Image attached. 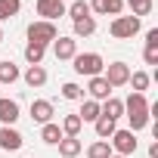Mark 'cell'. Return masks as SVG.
I'll return each mask as SVG.
<instances>
[{"instance_id": "6da1fadb", "label": "cell", "mask_w": 158, "mask_h": 158, "mask_svg": "<svg viewBox=\"0 0 158 158\" xmlns=\"http://www.w3.org/2000/svg\"><path fill=\"white\" fill-rule=\"evenodd\" d=\"M124 112H127V121H130V130H143L149 124V102L143 93H130L127 102H124Z\"/></svg>"}, {"instance_id": "7a4b0ae2", "label": "cell", "mask_w": 158, "mask_h": 158, "mask_svg": "<svg viewBox=\"0 0 158 158\" xmlns=\"http://www.w3.org/2000/svg\"><path fill=\"white\" fill-rule=\"evenodd\" d=\"M74 71L77 74H87V77H96L102 68H106V62H102V56L99 53H74Z\"/></svg>"}, {"instance_id": "3957f363", "label": "cell", "mask_w": 158, "mask_h": 158, "mask_svg": "<svg viewBox=\"0 0 158 158\" xmlns=\"http://www.w3.org/2000/svg\"><path fill=\"white\" fill-rule=\"evenodd\" d=\"M59 37V31H56V25L53 22H31L28 25V44H40V47H47L50 40H56Z\"/></svg>"}, {"instance_id": "277c9868", "label": "cell", "mask_w": 158, "mask_h": 158, "mask_svg": "<svg viewBox=\"0 0 158 158\" xmlns=\"http://www.w3.org/2000/svg\"><path fill=\"white\" fill-rule=\"evenodd\" d=\"M109 31H112L115 40H127V37H133V34L139 31V19H136V16H118V19L109 25Z\"/></svg>"}, {"instance_id": "5b68a950", "label": "cell", "mask_w": 158, "mask_h": 158, "mask_svg": "<svg viewBox=\"0 0 158 158\" xmlns=\"http://www.w3.org/2000/svg\"><path fill=\"white\" fill-rule=\"evenodd\" d=\"M109 146H115V152H118V155H124V158H127V155H133V152H136V139H133V130H115Z\"/></svg>"}, {"instance_id": "8992f818", "label": "cell", "mask_w": 158, "mask_h": 158, "mask_svg": "<svg viewBox=\"0 0 158 158\" xmlns=\"http://www.w3.org/2000/svg\"><path fill=\"white\" fill-rule=\"evenodd\" d=\"M102 77L109 81V87L115 90V87H124V84L130 81V68H127L124 62H112V65L106 68V74H102Z\"/></svg>"}, {"instance_id": "52a82bcc", "label": "cell", "mask_w": 158, "mask_h": 158, "mask_svg": "<svg viewBox=\"0 0 158 158\" xmlns=\"http://www.w3.org/2000/svg\"><path fill=\"white\" fill-rule=\"evenodd\" d=\"M37 16H44V22H53L65 16V3L62 0H37Z\"/></svg>"}, {"instance_id": "ba28073f", "label": "cell", "mask_w": 158, "mask_h": 158, "mask_svg": "<svg viewBox=\"0 0 158 158\" xmlns=\"http://www.w3.org/2000/svg\"><path fill=\"white\" fill-rule=\"evenodd\" d=\"M16 121H19V102L0 96V124L10 127V124H16Z\"/></svg>"}, {"instance_id": "9c48e42d", "label": "cell", "mask_w": 158, "mask_h": 158, "mask_svg": "<svg viewBox=\"0 0 158 158\" xmlns=\"http://www.w3.org/2000/svg\"><path fill=\"white\" fill-rule=\"evenodd\" d=\"M0 149H6V152L22 149V133L13 127H0Z\"/></svg>"}, {"instance_id": "30bf717a", "label": "cell", "mask_w": 158, "mask_h": 158, "mask_svg": "<svg viewBox=\"0 0 158 158\" xmlns=\"http://www.w3.org/2000/svg\"><path fill=\"white\" fill-rule=\"evenodd\" d=\"M31 118H34L37 124H50V118H53V102L34 99V102H31Z\"/></svg>"}, {"instance_id": "8fae6325", "label": "cell", "mask_w": 158, "mask_h": 158, "mask_svg": "<svg viewBox=\"0 0 158 158\" xmlns=\"http://www.w3.org/2000/svg\"><path fill=\"white\" fill-rule=\"evenodd\" d=\"M90 10H96L99 16H121L124 10V0H93Z\"/></svg>"}, {"instance_id": "7c38bea8", "label": "cell", "mask_w": 158, "mask_h": 158, "mask_svg": "<svg viewBox=\"0 0 158 158\" xmlns=\"http://www.w3.org/2000/svg\"><path fill=\"white\" fill-rule=\"evenodd\" d=\"M53 53H56V59H74V53H77V40H74V37H59L56 47H53Z\"/></svg>"}, {"instance_id": "4fadbf2b", "label": "cell", "mask_w": 158, "mask_h": 158, "mask_svg": "<svg viewBox=\"0 0 158 158\" xmlns=\"http://www.w3.org/2000/svg\"><path fill=\"white\" fill-rule=\"evenodd\" d=\"M87 90H90L93 99H109V96H112V87H109V81H106L102 74L90 77V87H87Z\"/></svg>"}, {"instance_id": "5bb4252c", "label": "cell", "mask_w": 158, "mask_h": 158, "mask_svg": "<svg viewBox=\"0 0 158 158\" xmlns=\"http://www.w3.org/2000/svg\"><path fill=\"white\" fill-rule=\"evenodd\" d=\"M56 146H59V155H62V158H74V155H81V139H77V136H62Z\"/></svg>"}, {"instance_id": "9a60e30c", "label": "cell", "mask_w": 158, "mask_h": 158, "mask_svg": "<svg viewBox=\"0 0 158 158\" xmlns=\"http://www.w3.org/2000/svg\"><path fill=\"white\" fill-rule=\"evenodd\" d=\"M99 115H106V118H112V121H118L121 115H124V102L121 99H106V106H99Z\"/></svg>"}, {"instance_id": "2e32d148", "label": "cell", "mask_w": 158, "mask_h": 158, "mask_svg": "<svg viewBox=\"0 0 158 158\" xmlns=\"http://www.w3.org/2000/svg\"><path fill=\"white\" fill-rule=\"evenodd\" d=\"M25 84H28V87H44V84H47V71H44L40 65H28V71H25Z\"/></svg>"}, {"instance_id": "e0dca14e", "label": "cell", "mask_w": 158, "mask_h": 158, "mask_svg": "<svg viewBox=\"0 0 158 158\" xmlns=\"http://www.w3.org/2000/svg\"><path fill=\"white\" fill-rule=\"evenodd\" d=\"M13 81H19V65L3 59L0 62V84H13Z\"/></svg>"}, {"instance_id": "ac0fdd59", "label": "cell", "mask_w": 158, "mask_h": 158, "mask_svg": "<svg viewBox=\"0 0 158 158\" xmlns=\"http://www.w3.org/2000/svg\"><path fill=\"white\" fill-rule=\"evenodd\" d=\"M81 118H77V115H65L62 118V136H77V133H81Z\"/></svg>"}, {"instance_id": "d6986e66", "label": "cell", "mask_w": 158, "mask_h": 158, "mask_svg": "<svg viewBox=\"0 0 158 158\" xmlns=\"http://www.w3.org/2000/svg\"><path fill=\"white\" fill-rule=\"evenodd\" d=\"M93 124H96V136H99V139H109V136L115 133V121H112V118H106V115H99Z\"/></svg>"}, {"instance_id": "ffe728a7", "label": "cell", "mask_w": 158, "mask_h": 158, "mask_svg": "<svg viewBox=\"0 0 158 158\" xmlns=\"http://www.w3.org/2000/svg\"><path fill=\"white\" fill-rule=\"evenodd\" d=\"M40 139H44V143H50V146H56V143L62 139V127H59V124H53V121H50V124H44Z\"/></svg>"}, {"instance_id": "44dd1931", "label": "cell", "mask_w": 158, "mask_h": 158, "mask_svg": "<svg viewBox=\"0 0 158 158\" xmlns=\"http://www.w3.org/2000/svg\"><path fill=\"white\" fill-rule=\"evenodd\" d=\"M77 118H81V121H96L99 118V102L96 99H87L81 106V112H77Z\"/></svg>"}, {"instance_id": "7402d4cb", "label": "cell", "mask_w": 158, "mask_h": 158, "mask_svg": "<svg viewBox=\"0 0 158 158\" xmlns=\"http://www.w3.org/2000/svg\"><path fill=\"white\" fill-rule=\"evenodd\" d=\"M65 13H68L74 22H81V19H87V16H90V3H84V0H74V3H71Z\"/></svg>"}, {"instance_id": "603a6c76", "label": "cell", "mask_w": 158, "mask_h": 158, "mask_svg": "<svg viewBox=\"0 0 158 158\" xmlns=\"http://www.w3.org/2000/svg\"><path fill=\"white\" fill-rule=\"evenodd\" d=\"M44 53H47V47H40V44H28V47H25V59H28V65H40V62H44Z\"/></svg>"}, {"instance_id": "cb8c5ba5", "label": "cell", "mask_w": 158, "mask_h": 158, "mask_svg": "<svg viewBox=\"0 0 158 158\" xmlns=\"http://www.w3.org/2000/svg\"><path fill=\"white\" fill-rule=\"evenodd\" d=\"M93 31H96L93 16H87V19H81V22H74V37H90Z\"/></svg>"}, {"instance_id": "d4e9b609", "label": "cell", "mask_w": 158, "mask_h": 158, "mask_svg": "<svg viewBox=\"0 0 158 158\" xmlns=\"http://www.w3.org/2000/svg\"><path fill=\"white\" fill-rule=\"evenodd\" d=\"M87 155H90V158H109V155H112V146H109V139H96V143L87 149Z\"/></svg>"}, {"instance_id": "484cf974", "label": "cell", "mask_w": 158, "mask_h": 158, "mask_svg": "<svg viewBox=\"0 0 158 158\" xmlns=\"http://www.w3.org/2000/svg\"><path fill=\"white\" fill-rule=\"evenodd\" d=\"M19 10H22L19 0H0V19H13Z\"/></svg>"}, {"instance_id": "4316f807", "label": "cell", "mask_w": 158, "mask_h": 158, "mask_svg": "<svg viewBox=\"0 0 158 158\" xmlns=\"http://www.w3.org/2000/svg\"><path fill=\"white\" fill-rule=\"evenodd\" d=\"M127 6H130L133 16L139 19V16H149V13H152V0H127Z\"/></svg>"}, {"instance_id": "83f0119b", "label": "cell", "mask_w": 158, "mask_h": 158, "mask_svg": "<svg viewBox=\"0 0 158 158\" xmlns=\"http://www.w3.org/2000/svg\"><path fill=\"white\" fill-rule=\"evenodd\" d=\"M127 84H133V90H136V93H143V90L149 87V74H146V71H133Z\"/></svg>"}, {"instance_id": "f1b7e54d", "label": "cell", "mask_w": 158, "mask_h": 158, "mask_svg": "<svg viewBox=\"0 0 158 158\" xmlns=\"http://www.w3.org/2000/svg\"><path fill=\"white\" fill-rule=\"evenodd\" d=\"M62 96L65 99H84V90L77 84H62Z\"/></svg>"}, {"instance_id": "f546056e", "label": "cell", "mask_w": 158, "mask_h": 158, "mask_svg": "<svg viewBox=\"0 0 158 158\" xmlns=\"http://www.w3.org/2000/svg\"><path fill=\"white\" fill-rule=\"evenodd\" d=\"M143 59H146L149 65H158V47H146V53H143Z\"/></svg>"}, {"instance_id": "4dcf8cb0", "label": "cell", "mask_w": 158, "mask_h": 158, "mask_svg": "<svg viewBox=\"0 0 158 158\" xmlns=\"http://www.w3.org/2000/svg\"><path fill=\"white\" fill-rule=\"evenodd\" d=\"M146 47H158V28H149V34H146Z\"/></svg>"}, {"instance_id": "1f68e13d", "label": "cell", "mask_w": 158, "mask_h": 158, "mask_svg": "<svg viewBox=\"0 0 158 158\" xmlns=\"http://www.w3.org/2000/svg\"><path fill=\"white\" fill-rule=\"evenodd\" d=\"M149 158H158V143H152V146H149Z\"/></svg>"}, {"instance_id": "d6a6232c", "label": "cell", "mask_w": 158, "mask_h": 158, "mask_svg": "<svg viewBox=\"0 0 158 158\" xmlns=\"http://www.w3.org/2000/svg\"><path fill=\"white\" fill-rule=\"evenodd\" d=\"M109 158H124V155H109Z\"/></svg>"}, {"instance_id": "836d02e7", "label": "cell", "mask_w": 158, "mask_h": 158, "mask_svg": "<svg viewBox=\"0 0 158 158\" xmlns=\"http://www.w3.org/2000/svg\"><path fill=\"white\" fill-rule=\"evenodd\" d=\"M0 44H3V31H0Z\"/></svg>"}]
</instances>
